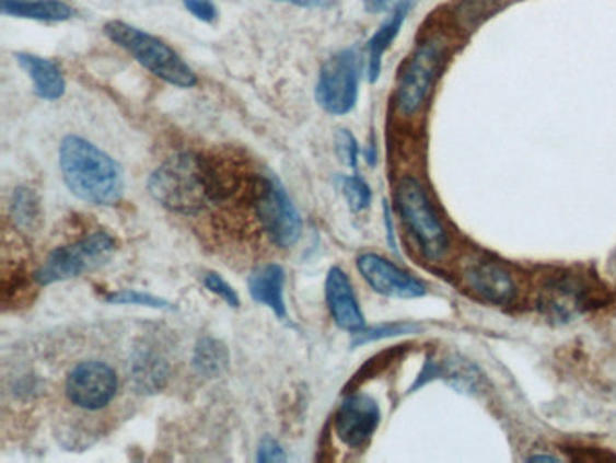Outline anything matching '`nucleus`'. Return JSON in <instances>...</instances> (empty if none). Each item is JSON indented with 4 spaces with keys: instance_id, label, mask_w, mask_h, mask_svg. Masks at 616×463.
I'll return each instance as SVG.
<instances>
[{
    "instance_id": "obj_4",
    "label": "nucleus",
    "mask_w": 616,
    "mask_h": 463,
    "mask_svg": "<svg viewBox=\"0 0 616 463\" xmlns=\"http://www.w3.org/2000/svg\"><path fill=\"white\" fill-rule=\"evenodd\" d=\"M396 205L405 227L415 238L416 245L420 246L421 254L432 263L443 259L451 246V240L435 212L434 205L430 201L429 194L425 193L423 185L416 177H404L399 182L396 188Z\"/></svg>"
},
{
    "instance_id": "obj_10",
    "label": "nucleus",
    "mask_w": 616,
    "mask_h": 463,
    "mask_svg": "<svg viewBox=\"0 0 616 463\" xmlns=\"http://www.w3.org/2000/svg\"><path fill=\"white\" fill-rule=\"evenodd\" d=\"M357 268L374 292L391 299H420L427 296V287L418 277L385 259L379 254H362Z\"/></svg>"
},
{
    "instance_id": "obj_17",
    "label": "nucleus",
    "mask_w": 616,
    "mask_h": 463,
    "mask_svg": "<svg viewBox=\"0 0 616 463\" xmlns=\"http://www.w3.org/2000/svg\"><path fill=\"white\" fill-rule=\"evenodd\" d=\"M16 62L33 80L38 99L57 102L66 94V79L57 63L33 53H15Z\"/></svg>"
},
{
    "instance_id": "obj_23",
    "label": "nucleus",
    "mask_w": 616,
    "mask_h": 463,
    "mask_svg": "<svg viewBox=\"0 0 616 463\" xmlns=\"http://www.w3.org/2000/svg\"><path fill=\"white\" fill-rule=\"evenodd\" d=\"M340 188H342L344 196H346L347 205L352 212H362L369 209L373 193L369 188L368 183L363 182L360 176H342L340 180Z\"/></svg>"
},
{
    "instance_id": "obj_7",
    "label": "nucleus",
    "mask_w": 616,
    "mask_h": 463,
    "mask_svg": "<svg viewBox=\"0 0 616 463\" xmlns=\"http://www.w3.org/2000/svg\"><path fill=\"white\" fill-rule=\"evenodd\" d=\"M360 91V57L349 47L327 58L316 82V104L333 116H344L355 109Z\"/></svg>"
},
{
    "instance_id": "obj_31",
    "label": "nucleus",
    "mask_w": 616,
    "mask_h": 463,
    "mask_svg": "<svg viewBox=\"0 0 616 463\" xmlns=\"http://www.w3.org/2000/svg\"><path fill=\"white\" fill-rule=\"evenodd\" d=\"M384 213H385V227H387V241L391 248L394 252H398V246H396V240H394V232H393V221H391V210H388V205H384Z\"/></svg>"
},
{
    "instance_id": "obj_13",
    "label": "nucleus",
    "mask_w": 616,
    "mask_h": 463,
    "mask_svg": "<svg viewBox=\"0 0 616 463\" xmlns=\"http://www.w3.org/2000/svg\"><path fill=\"white\" fill-rule=\"evenodd\" d=\"M465 281L472 292L492 304H510L515 299L518 287L512 274L504 266L488 259L472 261L466 266Z\"/></svg>"
},
{
    "instance_id": "obj_20",
    "label": "nucleus",
    "mask_w": 616,
    "mask_h": 463,
    "mask_svg": "<svg viewBox=\"0 0 616 463\" xmlns=\"http://www.w3.org/2000/svg\"><path fill=\"white\" fill-rule=\"evenodd\" d=\"M229 349L218 338L202 337L197 340L194 349L193 366L197 375L205 379L219 377L229 366Z\"/></svg>"
},
{
    "instance_id": "obj_25",
    "label": "nucleus",
    "mask_w": 616,
    "mask_h": 463,
    "mask_svg": "<svg viewBox=\"0 0 616 463\" xmlns=\"http://www.w3.org/2000/svg\"><path fill=\"white\" fill-rule=\"evenodd\" d=\"M335 149L340 162L347 167L357 169L358 157H360V147L355 136L347 129H340L335 136Z\"/></svg>"
},
{
    "instance_id": "obj_32",
    "label": "nucleus",
    "mask_w": 616,
    "mask_h": 463,
    "mask_svg": "<svg viewBox=\"0 0 616 463\" xmlns=\"http://www.w3.org/2000/svg\"><path fill=\"white\" fill-rule=\"evenodd\" d=\"M530 460H539V462H557V456H548V454H534Z\"/></svg>"
},
{
    "instance_id": "obj_19",
    "label": "nucleus",
    "mask_w": 616,
    "mask_h": 463,
    "mask_svg": "<svg viewBox=\"0 0 616 463\" xmlns=\"http://www.w3.org/2000/svg\"><path fill=\"white\" fill-rule=\"evenodd\" d=\"M2 15L37 22H66L73 8L63 0H0Z\"/></svg>"
},
{
    "instance_id": "obj_5",
    "label": "nucleus",
    "mask_w": 616,
    "mask_h": 463,
    "mask_svg": "<svg viewBox=\"0 0 616 463\" xmlns=\"http://www.w3.org/2000/svg\"><path fill=\"white\" fill-rule=\"evenodd\" d=\"M446 43L443 37L425 38L410 53L398 74L394 102L399 113L412 116L427 104L430 91L445 62Z\"/></svg>"
},
{
    "instance_id": "obj_1",
    "label": "nucleus",
    "mask_w": 616,
    "mask_h": 463,
    "mask_svg": "<svg viewBox=\"0 0 616 463\" xmlns=\"http://www.w3.org/2000/svg\"><path fill=\"white\" fill-rule=\"evenodd\" d=\"M58 163L69 190L89 205L111 207L124 198V169L115 158L80 136H66Z\"/></svg>"
},
{
    "instance_id": "obj_18",
    "label": "nucleus",
    "mask_w": 616,
    "mask_h": 463,
    "mask_svg": "<svg viewBox=\"0 0 616 463\" xmlns=\"http://www.w3.org/2000/svg\"><path fill=\"white\" fill-rule=\"evenodd\" d=\"M410 5H398L396 10L391 11L387 21L376 30L373 37L368 43V77L369 82L374 84L382 74V62L388 47L393 46L394 40L398 37L402 27H404L405 19L409 13Z\"/></svg>"
},
{
    "instance_id": "obj_27",
    "label": "nucleus",
    "mask_w": 616,
    "mask_h": 463,
    "mask_svg": "<svg viewBox=\"0 0 616 463\" xmlns=\"http://www.w3.org/2000/svg\"><path fill=\"white\" fill-rule=\"evenodd\" d=\"M183 5L187 8L188 13L196 16L197 21L207 24L218 21V5L213 4L212 0H183Z\"/></svg>"
},
{
    "instance_id": "obj_30",
    "label": "nucleus",
    "mask_w": 616,
    "mask_h": 463,
    "mask_svg": "<svg viewBox=\"0 0 616 463\" xmlns=\"http://www.w3.org/2000/svg\"><path fill=\"white\" fill-rule=\"evenodd\" d=\"M277 2H288V4L299 5V8H326L329 5L327 0H277Z\"/></svg>"
},
{
    "instance_id": "obj_21",
    "label": "nucleus",
    "mask_w": 616,
    "mask_h": 463,
    "mask_svg": "<svg viewBox=\"0 0 616 463\" xmlns=\"http://www.w3.org/2000/svg\"><path fill=\"white\" fill-rule=\"evenodd\" d=\"M10 213L16 229L24 232H33L40 224V199H38L35 190L30 187L15 188L13 198H11Z\"/></svg>"
},
{
    "instance_id": "obj_24",
    "label": "nucleus",
    "mask_w": 616,
    "mask_h": 463,
    "mask_svg": "<svg viewBox=\"0 0 616 463\" xmlns=\"http://www.w3.org/2000/svg\"><path fill=\"white\" fill-rule=\"evenodd\" d=\"M105 302L109 304H132V306L152 308V310H172V304L161 297L152 296V293L140 292V290H119V292L109 293L105 297Z\"/></svg>"
},
{
    "instance_id": "obj_16",
    "label": "nucleus",
    "mask_w": 616,
    "mask_h": 463,
    "mask_svg": "<svg viewBox=\"0 0 616 463\" xmlns=\"http://www.w3.org/2000/svg\"><path fill=\"white\" fill-rule=\"evenodd\" d=\"M286 274L282 266L277 263L255 268L248 277V292L255 302L263 306L270 308L271 312L286 321L288 319V308L284 301Z\"/></svg>"
},
{
    "instance_id": "obj_11",
    "label": "nucleus",
    "mask_w": 616,
    "mask_h": 463,
    "mask_svg": "<svg viewBox=\"0 0 616 463\" xmlns=\"http://www.w3.org/2000/svg\"><path fill=\"white\" fill-rule=\"evenodd\" d=\"M380 413L379 402L365 393H355L344 398L335 415V432L338 440L349 448L360 449L368 445L379 429Z\"/></svg>"
},
{
    "instance_id": "obj_28",
    "label": "nucleus",
    "mask_w": 616,
    "mask_h": 463,
    "mask_svg": "<svg viewBox=\"0 0 616 463\" xmlns=\"http://www.w3.org/2000/svg\"><path fill=\"white\" fill-rule=\"evenodd\" d=\"M257 462H286L284 449L280 448V443L275 442L274 438L266 437L265 440L260 442L259 451H257Z\"/></svg>"
},
{
    "instance_id": "obj_29",
    "label": "nucleus",
    "mask_w": 616,
    "mask_h": 463,
    "mask_svg": "<svg viewBox=\"0 0 616 463\" xmlns=\"http://www.w3.org/2000/svg\"><path fill=\"white\" fill-rule=\"evenodd\" d=\"M416 0H363V5L369 13H385V11H393L398 5H412Z\"/></svg>"
},
{
    "instance_id": "obj_12",
    "label": "nucleus",
    "mask_w": 616,
    "mask_h": 463,
    "mask_svg": "<svg viewBox=\"0 0 616 463\" xmlns=\"http://www.w3.org/2000/svg\"><path fill=\"white\" fill-rule=\"evenodd\" d=\"M591 302V288L577 276L555 277L541 290V308L549 317H576L577 313L585 312Z\"/></svg>"
},
{
    "instance_id": "obj_2",
    "label": "nucleus",
    "mask_w": 616,
    "mask_h": 463,
    "mask_svg": "<svg viewBox=\"0 0 616 463\" xmlns=\"http://www.w3.org/2000/svg\"><path fill=\"white\" fill-rule=\"evenodd\" d=\"M149 193L161 207L183 216H194L218 201L223 193V183L207 160L182 152L168 158L152 172Z\"/></svg>"
},
{
    "instance_id": "obj_26",
    "label": "nucleus",
    "mask_w": 616,
    "mask_h": 463,
    "mask_svg": "<svg viewBox=\"0 0 616 463\" xmlns=\"http://www.w3.org/2000/svg\"><path fill=\"white\" fill-rule=\"evenodd\" d=\"M202 285L207 288L208 292L213 293V296L221 297L229 306L239 308L241 304V299H239L237 292L230 287L229 282L224 281L223 277L216 274V271H208L202 277Z\"/></svg>"
},
{
    "instance_id": "obj_22",
    "label": "nucleus",
    "mask_w": 616,
    "mask_h": 463,
    "mask_svg": "<svg viewBox=\"0 0 616 463\" xmlns=\"http://www.w3.org/2000/svg\"><path fill=\"white\" fill-rule=\"evenodd\" d=\"M420 329V324L416 323L380 324V326H374V328H363L362 332L355 334L351 344L352 348H358V346L374 343V340L399 337V335L418 334Z\"/></svg>"
},
{
    "instance_id": "obj_9",
    "label": "nucleus",
    "mask_w": 616,
    "mask_h": 463,
    "mask_svg": "<svg viewBox=\"0 0 616 463\" xmlns=\"http://www.w3.org/2000/svg\"><path fill=\"white\" fill-rule=\"evenodd\" d=\"M118 373L102 360H83L69 371L66 395L73 406L85 412H100L115 401Z\"/></svg>"
},
{
    "instance_id": "obj_8",
    "label": "nucleus",
    "mask_w": 616,
    "mask_h": 463,
    "mask_svg": "<svg viewBox=\"0 0 616 463\" xmlns=\"http://www.w3.org/2000/svg\"><path fill=\"white\" fill-rule=\"evenodd\" d=\"M255 209L260 227L274 245L280 248L295 245L302 232L301 213L277 177H260L255 188Z\"/></svg>"
},
{
    "instance_id": "obj_3",
    "label": "nucleus",
    "mask_w": 616,
    "mask_h": 463,
    "mask_svg": "<svg viewBox=\"0 0 616 463\" xmlns=\"http://www.w3.org/2000/svg\"><path fill=\"white\" fill-rule=\"evenodd\" d=\"M104 32L111 43L125 49L136 62L166 84L179 89H190L197 84L194 69L161 38L124 21L107 22Z\"/></svg>"
},
{
    "instance_id": "obj_6",
    "label": "nucleus",
    "mask_w": 616,
    "mask_h": 463,
    "mask_svg": "<svg viewBox=\"0 0 616 463\" xmlns=\"http://www.w3.org/2000/svg\"><path fill=\"white\" fill-rule=\"evenodd\" d=\"M115 251V240L100 230L77 243L55 248L35 271V279L40 287L69 281L105 265Z\"/></svg>"
},
{
    "instance_id": "obj_14",
    "label": "nucleus",
    "mask_w": 616,
    "mask_h": 463,
    "mask_svg": "<svg viewBox=\"0 0 616 463\" xmlns=\"http://www.w3.org/2000/svg\"><path fill=\"white\" fill-rule=\"evenodd\" d=\"M326 301L338 328L351 332L352 335L365 328V317L352 290L351 279L338 266L327 271Z\"/></svg>"
},
{
    "instance_id": "obj_15",
    "label": "nucleus",
    "mask_w": 616,
    "mask_h": 463,
    "mask_svg": "<svg viewBox=\"0 0 616 463\" xmlns=\"http://www.w3.org/2000/svg\"><path fill=\"white\" fill-rule=\"evenodd\" d=\"M130 379L140 393H158L163 390L171 375L165 355L149 343H141L132 349Z\"/></svg>"
}]
</instances>
